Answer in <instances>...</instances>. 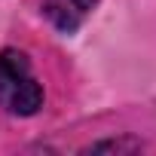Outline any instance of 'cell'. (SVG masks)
I'll list each match as a JSON object with an SVG mask.
<instances>
[{"label": "cell", "instance_id": "6da1fadb", "mask_svg": "<svg viewBox=\"0 0 156 156\" xmlns=\"http://www.w3.org/2000/svg\"><path fill=\"white\" fill-rule=\"evenodd\" d=\"M0 107L16 116H31L43 107V86L37 83L28 55L19 49L0 52Z\"/></svg>", "mask_w": 156, "mask_h": 156}, {"label": "cell", "instance_id": "7a4b0ae2", "mask_svg": "<svg viewBox=\"0 0 156 156\" xmlns=\"http://www.w3.org/2000/svg\"><path fill=\"white\" fill-rule=\"evenodd\" d=\"M40 6H43V16L61 34H73L92 16V9L98 6V0H43Z\"/></svg>", "mask_w": 156, "mask_h": 156}]
</instances>
